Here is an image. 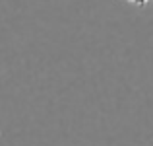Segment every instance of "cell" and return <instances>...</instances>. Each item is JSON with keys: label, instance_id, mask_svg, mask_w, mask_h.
<instances>
[{"label": "cell", "instance_id": "1", "mask_svg": "<svg viewBox=\"0 0 153 146\" xmlns=\"http://www.w3.org/2000/svg\"><path fill=\"white\" fill-rule=\"evenodd\" d=\"M128 2H134V4H140V6H142V4H146V2H151V0H128Z\"/></svg>", "mask_w": 153, "mask_h": 146}]
</instances>
